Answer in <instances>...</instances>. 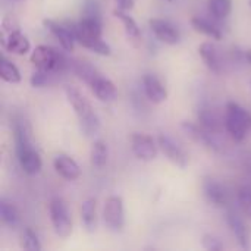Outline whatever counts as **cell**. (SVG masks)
<instances>
[{
    "mask_svg": "<svg viewBox=\"0 0 251 251\" xmlns=\"http://www.w3.org/2000/svg\"><path fill=\"white\" fill-rule=\"evenodd\" d=\"M90 87H91L94 96L100 101L112 103L118 99V90H116L115 84L109 78H104L103 75H99Z\"/></svg>",
    "mask_w": 251,
    "mask_h": 251,
    "instance_id": "13",
    "label": "cell"
},
{
    "mask_svg": "<svg viewBox=\"0 0 251 251\" xmlns=\"http://www.w3.org/2000/svg\"><path fill=\"white\" fill-rule=\"evenodd\" d=\"M103 219L106 226L112 232H121L125 225V212H124V201L118 196H110L104 201L103 209Z\"/></svg>",
    "mask_w": 251,
    "mask_h": 251,
    "instance_id": "5",
    "label": "cell"
},
{
    "mask_svg": "<svg viewBox=\"0 0 251 251\" xmlns=\"http://www.w3.org/2000/svg\"><path fill=\"white\" fill-rule=\"evenodd\" d=\"M201 244H203V247H204L206 250H210V251L224 250V244L221 243V240H219V238H216V237H213V235H209V234L203 237Z\"/></svg>",
    "mask_w": 251,
    "mask_h": 251,
    "instance_id": "34",
    "label": "cell"
},
{
    "mask_svg": "<svg viewBox=\"0 0 251 251\" xmlns=\"http://www.w3.org/2000/svg\"><path fill=\"white\" fill-rule=\"evenodd\" d=\"M29 60L37 69H43L51 74H59L68 66L65 56L49 46H37L32 50Z\"/></svg>",
    "mask_w": 251,
    "mask_h": 251,
    "instance_id": "3",
    "label": "cell"
},
{
    "mask_svg": "<svg viewBox=\"0 0 251 251\" xmlns=\"http://www.w3.org/2000/svg\"><path fill=\"white\" fill-rule=\"evenodd\" d=\"M113 15L122 22L124 28H125V32L129 38H138L140 37V28L137 25V22L126 13V10H122V9H115L113 10Z\"/></svg>",
    "mask_w": 251,
    "mask_h": 251,
    "instance_id": "23",
    "label": "cell"
},
{
    "mask_svg": "<svg viewBox=\"0 0 251 251\" xmlns=\"http://www.w3.org/2000/svg\"><path fill=\"white\" fill-rule=\"evenodd\" d=\"M225 128H226V131L229 132V135L237 141V143H241V141H244L246 140V137H247V132L250 131L247 126H244L243 124H240L238 121H235V119H232L231 116H225Z\"/></svg>",
    "mask_w": 251,
    "mask_h": 251,
    "instance_id": "27",
    "label": "cell"
},
{
    "mask_svg": "<svg viewBox=\"0 0 251 251\" xmlns=\"http://www.w3.org/2000/svg\"><path fill=\"white\" fill-rule=\"evenodd\" d=\"M21 240H22L21 246H22V249H24V250H28V251L41 250V244H40V241H38L37 235H35L29 228H25V229L22 231Z\"/></svg>",
    "mask_w": 251,
    "mask_h": 251,
    "instance_id": "30",
    "label": "cell"
},
{
    "mask_svg": "<svg viewBox=\"0 0 251 251\" xmlns=\"http://www.w3.org/2000/svg\"><path fill=\"white\" fill-rule=\"evenodd\" d=\"M244 60H246V62H247V63L251 66V49H249V50H246V51H244Z\"/></svg>",
    "mask_w": 251,
    "mask_h": 251,
    "instance_id": "36",
    "label": "cell"
},
{
    "mask_svg": "<svg viewBox=\"0 0 251 251\" xmlns=\"http://www.w3.org/2000/svg\"><path fill=\"white\" fill-rule=\"evenodd\" d=\"M226 221H228V225H229L234 237L237 238L240 247L244 250H249L250 249V237H249V231H247L243 219L240 216H237L235 213L229 212L226 216Z\"/></svg>",
    "mask_w": 251,
    "mask_h": 251,
    "instance_id": "18",
    "label": "cell"
},
{
    "mask_svg": "<svg viewBox=\"0 0 251 251\" xmlns=\"http://www.w3.org/2000/svg\"><path fill=\"white\" fill-rule=\"evenodd\" d=\"M238 201H240V206L243 207L244 213L251 219V188L241 187L238 190Z\"/></svg>",
    "mask_w": 251,
    "mask_h": 251,
    "instance_id": "32",
    "label": "cell"
},
{
    "mask_svg": "<svg viewBox=\"0 0 251 251\" xmlns=\"http://www.w3.org/2000/svg\"><path fill=\"white\" fill-rule=\"evenodd\" d=\"M72 71L78 75V78L79 79H82L85 84H88V85H91L93 82H94V79L99 76V75H101L91 63H88V62H75L74 65H72Z\"/></svg>",
    "mask_w": 251,
    "mask_h": 251,
    "instance_id": "21",
    "label": "cell"
},
{
    "mask_svg": "<svg viewBox=\"0 0 251 251\" xmlns=\"http://www.w3.org/2000/svg\"><path fill=\"white\" fill-rule=\"evenodd\" d=\"M157 141H159V147H160L162 153H163L174 165H176L178 168H182V169L188 165V157H187L185 151H184V150H182L171 137L162 134V135H159Z\"/></svg>",
    "mask_w": 251,
    "mask_h": 251,
    "instance_id": "8",
    "label": "cell"
},
{
    "mask_svg": "<svg viewBox=\"0 0 251 251\" xmlns=\"http://www.w3.org/2000/svg\"><path fill=\"white\" fill-rule=\"evenodd\" d=\"M1 46L3 49H6L7 51L10 53H15V54H26L31 49V44L28 41V38L19 31V29H15L12 32L7 34V38H1Z\"/></svg>",
    "mask_w": 251,
    "mask_h": 251,
    "instance_id": "14",
    "label": "cell"
},
{
    "mask_svg": "<svg viewBox=\"0 0 251 251\" xmlns=\"http://www.w3.org/2000/svg\"><path fill=\"white\" fill-rule=\"evenodd\" d=\"M50 219L56 235L68 238L72 234V219L66 203L60 197H54L50 201Z\"/></svg>",
    "mask_w": 251,
    "mask_h": 251,
    "instance_id": "4",
    "label": "cell"
},
{
    "mask_svg": "<svg viewBox=\"0 0 251 251\" xmlns=\"http://www.w3.org/2000/svg\"><path fill=\"white\" fill-rule=\"evenodd\" d=\"M149 25H150L151 32L156 35V38H159L165 44L174 46V44H178L179 43V32L168 21H163V19H150Z\"/></svg>",
    "mask_w": 251,
    "mask_h": 251,
    "instance_id": "9",
    "label": "cell"
},
{
    "mask_svg": "<svg viewBox=\"0 0 251 251\" xmlns=\"http://www.w3.org/2000/svg\"><path fill=\"white\" fill-rule=\"evenodd\" d=\"M250 6H251V0H250Z\"/></svg>",
    "mask_w": 251,
    "mask_h": 251,
    "instance_id": "37",
    "label": "cell"
},
{
    "mask_svg": "<svg viewBox=\"0 0 251 251\" xmlns=\"http://www.w3.org/2000/svg\"><path fill=\"white\" fill-rule=\"evenodd\" d=\"M116 1V7L122 9V10H131L134 7V0H115Z\"/></svg>",
    "mask_w": 251,
    "mask_h": 251,
    "instance_id": "35",
    "label": "cell"
},
{
    "mask_svg": "<svg viewBox=\"0 0 251 251\" xmlns=\"http://www.w3.org/2000/svg\"><path fill=\"white\" fill-rule=\"evenodd\" d=\"M203 191L207 201L215 207H225L228 204V194L225 188L215 179H206L203 184Z\"/></svg>",
    "mask_w": 251,
    "mask_h": 251,
    "instance_id": "15",
    "label": "cell"
},
{
    "mask_svg": "<svg viewBox=\"0 0 251 251\" xmlns=\"http://www.w3.org/2000/svg\"><path fill=\"white\" fill-rule=\"evenodd\" d=\"M191 25H193V28H194L197 32H200V34H203V35H206V37H210L212 40H221V38H222V31H221V28H218L215 24H212V22L207 21V19H203V18L196 16V18L191 19Z\"/></svg>",
    "mask_w": 251,
    "mask_h": 251,
    "instance_id": "20",
    "label": "cell"
},
{
    "mask_svg": "<svg viewBox=\"0 0 251 251\" xmlns=\"http://www.w3.org/2000/svg\"><path fill=\"white\" fill-rule=\"evenodd\" d=\"M75 40L85 49L100 54V56H109L112 53L110 46L103 41L101 34H103V24L101 21L97 19H90V18H82L78 24L69 22Z\"/></svg>",
    "mask_w": 251,
    "mask_h": 251,
    "instance_id": "1",
    "label": "cell"
},
{
    "mask_svg": "<svg viewBox=\"0 0 251 251\" xmlns=\"http://www.w3.org/2000/svg\"><path fill=\"white\" fill-rule=\"evenodd\" d=\"M53 166H54V171L68 181H75L81 175L79 165L66 154H57L53 160Z\"/></svg>",
    "mask_w": 251,
    "mask_h": 251,
    "instance_id": "12",
    "label": "cell"
},
{
    "mask_svg": "<svg viewBox=\"0 0 251 251\" xmlns=\"http://www.w3.org/2000/svg\"><path fill=\"white\" fill-rule=\"evenodd\" d=\"M226 116H231L232 119L238 121L240 124H243L244 126L251 129V113L249 110H246L243 106H240L238 103L229 101L226 104Z\"/></svg>",
    "mask_w": 251,
    "mask_h": 251,
    "instance_id": "22",
    "label": "cell"
},
{
    "mask_svg": "<svg viewBox=\"0 0 251 251\" xmlns=\"http://www.w3.org/2000/svg\"><path fill=\"white\" fill-rule=\"evenodd\" d=\"M90 159H91V165L94 168L101 169L107 162V146H106V143H103L101 140L96 141L91 147Z\"/></svg>",
    "mask_w": 251,
    "mask_h": 251,
    "instance_id": "26",
    "label": "cell"
},
{
    "mask_svg": "<svg viewBox=\"0 0 251 251\" xmlns=\"http://www.w3.org/2000/svg\"><path fill=\"white\" fill-rule=\"evenodd\" d=\"M143 87H144V93L147 99L154 104L163 103L168 99V91L156 75H150V74L146 75L143 78Z\"/></svg>",
    "mask_w": 251,
    "mask_h": 251,
    "instance_id": "11",
    "label": "cell"
},
{
    "mask_svg": "<svg viewBox=\"0 0 251 251\" xmlns=\"http://www.w3.org/2000/svg\"><path fill=\"white\" fill-rule=\"evenodd\" d=\"M199 54L201 56L203 62L206 63V66L212 71L219 74L222 69V63H221V56L219 51L216 49V46L210 41H204L200 44L199 47Z\"/></svg>",
    "mask_w": 251,
    "mask_h": 251,
    "instance_id": "17",
    "label": "cell"
},
{
    "mask_svg": "<svg viewBox=\"0 0 251 251\" xmlns=\"http://www.w3.org/2000/svg\"><path fill=\"white\" fill-rule=\"evenodd\" d=\"M199 122L200 125L207 129L209 132L215 134L221 129V122L218 119V116L212 112V110H207V109H203L200 113H199Z\"/></svg>",
    "mask_w": 251,
    "mask_h": 251,
    "instance_id": "29",
    "label": "cell"
},
{
    "mask_svg": "<svg viewBox=\"0 0 251 251\" xmlns=\"http://www.w3.org/2000/svg\"><path fill=\"white\" fill-rule=\"evenodd\" d=\"M0 218L3 221V224H6L7 226H12V228L16 226L19 222V213H18L16 207L4 199L0 200Z\"/></svg>",
    "mask_w": 251,
    "mask_h": 251,
    "instance_id": "25",
    "label": "cell"
},
{
    "mask_svg": "<svg viewBox=\"0 0 251 251\" xmlns=\"http://www.w3.org/2000/svg\"><path fill=\"white\" fill-rule=\"evenodd\" d=\"M44 26L59 40L60 46L63 50L66 51H72L74 50V44H75V35H74V31L69 25V22L66 24H59L53 19H44L43 21Z\"/></svg>",
    "mask_w": 251,
    "mask_h": 251,
    "instance_id": "7",
    "label": "cell"
},
{
    "mask_svg": "<svg viewBox=\"0 0 251 251\" xmlns=\"http://www.w3.org/2000/svg\"><path fill=\"white\" fill-rule=\"evenodd\" d=\"M131 147L134 154L144 162H150L157 156L156 141L147 134H134L131 137Z\"/></svg>",
    "mask_w": 251,
    "mask_h": 251,
    "instance_id": "6",
    "label": "cell"
},
{
    "mask_svg": "<svg viewBox=\"0 0 251 251\" xmlns=\"http://www.w3.org/2000/svg\"><path fill=\"white\" fill-rule=\"evenodd\" d=\"M51 75V72H47V71H43V69H37L32 75H31V79H29V84L34 87V88H40L43 85H46L49 82V76Z\"/></svg>",
    "mask_w": 251,
    "mask_h": 251,
    "instance_id": "33",
    "label": "cell"
},
{
    "mask_svg": "<svg viewBox=\"0 0 251 251\" xmlns=\"http://www.w3.org/2000/svg\"><path fill=\"white\" fill-rule=\"evenodd\" d=\"M0 78L9 84H18L21 82V72L12 62L1 57L0 59Z\"/></svg>",
    "mask_w": 251,
    "mask_h": 251,
    "instance_id": "24",
    "label": "cell"
},
{
    "mask_svg": "<svg viewBox=\"0 0 251 251\" xmlns=\"http://www.w3.org/2000/svg\"><path fill=\"white\" fill-rule=\"evenodd\" d=\"M209 9L216 19H225L232 10V0H209Z\"/></svg>",
    "mask_w": 251,
    "mask_h": 251,
    "instance_id": "28",
    "label": "cell"
},
{
    "mask_svg": "<svg viewBox=\"0 0 251 251\" xmlns=\"http://www.w3.org/2000/svg\"><path fill=\"white\" fill-rule=\"evenodd\" d=\"M65 94L78 116L81 132L87 137L97 134V131L100 129V119L93 110V106L87 100V97L78 88L71 87V85L65 87Z\"/></svg>",
    "mask_w": 251,
    "mask_h": 251,
    "instance_id": "2",
    "label": "cell"
},
{
    "mask_svg": "<svg viewBox=\"0 0 251 251\" xmlns=\"http://www.w3.org/2000/svg\"><path fill=\"white\" fill-rule=\"evenodd\" d=\"M182 129L185 131V134L188 137H191L196 143L199 144H203L209 149H213V150H218V144L216 141L213 140V134L209 132L207 129H204L203 126L200 125H196V124H191V122H184L182 124Z\"/></svg>",
    "mask_w": 251,
    "mask_h": 251,
    "instance_id": "16",
    "label": "cell"
},
{
    "mask_svg": "<svg viewBox=\"0 0 251 251\" xmlns=\"http://www.w3.org/2000/svg\"><path fill=\"white\" fill-rule=\"evenodd\" d=\"M81 218H82L84 228L88 232H94L96 226H97V212H96V200L94 199H87L82 203Z\"/></svg>",
    "mask_w": 251,
    "mask_h": 251,
    "instance_id": "19",
    "label": "cell"
},
{
    "mask_svg": "<svg viewBox=\"0 0 251 251\" xmlns=\"http://www.w3.org/2000/svg\"><path fill=\"white\" fill-rule=\"evenodd\" d=\"M82 18H90V19L101 21V10H100V4H99L97 0H85L84 1Z\"/></svg>",
    "mask_w": 251,
    "mask_h": 251,
    "instance_id": "31",
    "label": "cell"
},
{
    "mask_svg": "<svg viewBox=\"0 0 251 251\" xmlns=\"http://www.w3.org/2000/svg\"><path fill=\"white\" fill-rule=\"evenodd\" d=\"M16 156H18V160H19V165H21L22 171L26 175H35V174H38L41 171V166H43L41 157L32 149V146L16 150Z\"/></svg>",
    "mask_w": 251,
    "mask_h": 251,
    "instance_id": "10",
    "label": "cell"
}]
</instances>
